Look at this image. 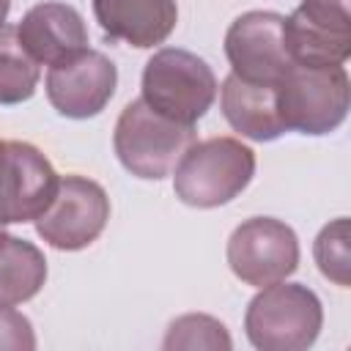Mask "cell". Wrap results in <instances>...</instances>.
<instances>
[{
  "label": "cell",
  "mask_w": 351,
  "mask_h": 351,
  "mask_svg": "<svg viewBox=\"0 0 351 351\" xmlns=\"http://www.w3.org/2000/svg\"><path fill=\"white\" fill-rule=\"evenodd\" d=\"M255 176V154L236 137L192 143L173 167V189L192 208H217L239 197Z\"/></svg>",
  "instance_id": "cell-1"
},
{
  "label": "cell",
  "mask_w": 351,
  "mask_h": 351,
  "mask_svg": "<svg viewBox=\"0 0 351 351\" xmlns=\"http://www.w3.org/2000/svg\"><path fill=\"white\" fill-rule=\"evenodd\" d=\"M351 101V82L343 66H299L277 82V110L285 132L299 134H329L346 115Z\"/></svg>",
  "instance_id": "cell-2"
},
{
  "label": "cell",
  "mask_w": 351,
  "mask_h": 351,
  "mask_svg": "<svg viewBox=\"0 0 351 351\" xmlns=\"http://www.w3.org/2000/svg\"><path fill=\"white\" fill-rule=\"evenodd\" d=\"M192 143H195L192 126L165 118L143 99H134L123 107L112 134L118 162L132 176L145 181H159L170 176Z\"/></svg>",
  "instance_id": "cell-3"
},
{
  "label": "cell",
  "mask_w": 351,
  "mask_h": 351,
  "mask_svg": "<svg viewBox=\"0 0 351 351\" xmlns=\"http://www.w3.org/2000/svg\"><path fill=\"white\" fill-rule=\"evenodd\" d=\"M324 324L318 296L299 282H271L250 302L247 337L261 351H302L315 343Z\"/></svg>",
  "instance_id": "cell-4"
},
{
  "label": "cell",
  "mask_w": 351,
  "mask_h": 351,
  "mask_svg": "<svg viewBox=\"0 0 351 351\" xmlns=\"http://www.w3.org/2000/svg\"><path fill=\"white\" fill-rule=\"evenodd\" d=\"M217 99V77L195 52L165 47L143 69V101L170 121L195 126Z\"/></svg>",
  "instance_id": "cell-5"
},
{
  "label": "cell",
  "mask_w": 351,
  "mask_h": 351,
  "mask_svg": "<svg viewBox=\"0 0 351 351\" xmlns=\"http://www.w3.org/2000/svg\"><path fill=\"white\" fill-rule=\"evenodd\" d=\"M228 266L255 288L280 282L299 266V239L274 217H250L228 239Z\"/></svg>",
  "instance_id": "cell-6"
},
{
  "label": "cell",
  "mask_w": 351,
  "mask_h": 351,
  "mask_svg": "<svg viewBox=\"0 0 351 351\" xmlns=\"http://www.w3.org/2000/svg\"><path fill=\"white\" fill-rule=\"evenodd\" d=\"M110 219L107 192L82 176H66L58 181V192L44 214L36 219L38 236L55 250H82L99 239Z\"/></svg>",
  "instance_id": "cell-7"
},
{
  "label": "cell",
  "mask_w": 351,
  "mask_h": 351,
  "mask_svg": "<svg viewBox=\"0 0 351 351\" xmlns=\"http://www.w3.org/2000/svg\"><path fill=\"white\" fill-rule=\"evenodd\" d=\"M58 173L30 143L0 140V225L30 222L58 192Z\"/></svg>",
  "instance_id": "cell-8"
},
{
  "label": "cell",
  "mask_w": 351,
  "mask_h": 351,
  "mask_svg": "<svg viewBox=\"0 0 351 351\" xmlns=\"http://www.w3.org/2000/svg\"><path fill=\"white\" fill-rule=\"evenodd\" d=\"M282 19L274 11H247L225 33V55L236 77L261 85H277L291 69L282 44Z\"/></svg>",
  "instance_id": "cell-9"
},
{
  "label": "cell",
  "mask_w": 351,
  "mask_h": 351,
  "mask_svg": "<svg viewBox=\"0 0 351 351\" xmlns=\"http://www.w3.org/2000/svg\"><path fill=\"white\" fill-rule=\"evenodd\" d=\"M115 85H118L115 63L96 49H85L66 63L49 66L47 74L49 104L60 115L74 121L99 115L112 99Z\"/></svg>",
  "instance_id": "cell-10"
},
{
  "label": "cell",
  "mask_w": 351,
  "mask_h": 351,
  "mask_svg": "<svg viewBox=\"0 0 351 351\" xmlns=\"http://www.w3.org/2000/svg\"><path fill=\"white\" fill-rule=\"evenodd\" d=\"M16 38L36 63L58 66L88 49V27L66 3H38L16 25Z\"/></svg>",
  "instance_id": "cell-11"
},
{
  "label": "cell",
  "mask_w": 351,
  "mask_h": 351,
  "mask_svg": "<svg viewBox=\"0 0 351 351\" xmlns=\"http://www.w3.org/2000/svg\"><path fill=\"white\" fill-rule=\"evenodd\" d=\"M93 14L110 38L137 49L162 44L178 22L176 0H93Z\"/></svg>",
  "instance_id": "cell-12"
},
{
  "label": "cell",
  "mask_w": 351,
  "mask_h": 351,
  "mask_svg": "<svg viewBox=\"0 0 351 351\" xmlns=\"http://www.w3.org/2000/svg\"><path fill=\"white\" fill-rule=\"evenodd\" d=\"M219 104H222V115L241 137L269 143L285 134V126L277 110V85L247 82L230 74L222 82Z\"/></svg>",
  "instance_id": "cell-13"
},
{
  "label": "cell",
  "mask_w": 351,
  "mask_h": 351,
  "mask_svg": "<svg viewBox=\"0 0 351 351\" xmlns=\"http://www.w3.org/2000/svg\"><path fill=\"white\" fill-rule=\"evenodd\" d=\"M47 280L44 252L16 236H5L0 244V302L22 304L33 299Z\"/></svg>",
  "instance_id": "cell-14"
},
{
  "label": "cell",
  "mask_w": 351,
  "mask_h": 351,
  "mask_svg": "<svg viewBox=\"0 0 351 351\" xmlns=\"http://www.w3.org/2000/svg\"><path fill=\"white\" fill-rule=\"evenodd\" d=\"M38 63L16 38V27H0V104H22L36 93Z\"/></svg>",
  "instance_id": "cell-15"
},
{
  "label": "cell",
  "mask_w": 351,
  "mask_h": 351,
  "mask_svg": "<svg viewBox=\"0 0 351 351\" xmlns=\"http://www.w3.org/2000/svg\"><path fill=\"white\" fill-rule=\"evenodd\" d=\"M162 346L167 351H173V348H222V351H228L233 343H230V335L222 321L203 315V313H189L170 324Z\"/></svg>",
  "instance_id": "cell-16"
},
{
  "label": "cell",
  "mask_w": 351,
  "mask_h": 351,
  "mask_svg": "<svg viewBox=\"0 0 351 351\" xmlns=\"http://www.w3.org/2000/svg\"><path fill=\"white\" fill-rule=\"evenodd\" d=\"M313 255H315V263L326 280H332L340 288H348L351 255H348V219L346 217H337L335 222L321 228L315 247H313Z\"/></svg>",
  "instance_id": "cell-17"
},
{
  "label": "cell",
  "mask_w": 351,
  "mask_h": 351,
  "mask_svg": "<svg viewBox=\"0 0 351 351\" xmlns=\"http://www.w3.org/2000/svg\"><path fill=\"white\" fill-rule=\"evenodd\" d=\"M11 348V351H30L36 348V335L30 321L14 310V304H3L0 302V351Z\"/></svg>",
  "instance_id": "cell-18"
},
{
  "label": "cell",
  "mask_w": 351,
  "mask_h": 351,
  "mask_svg": "<svg viewBox=\"0 0 351 351\" xmlns=\"http://www.w3.org/2000/svg\"><path fill=\"white\" fill-rule=\"evenodd\" d=\"M8 8H11V0H0V27H3L5 16H8Z\"/></svg>",
  "instance_id": "cell-19"
},
{
  "label": "cell",
  "mask_w": 351,
  "mask_h": 351,
  "mask_svg": "<svg viewBox=\"0 0 351 351\" xmlns=\"http://www.w3.org/2000/svg\"><path fill=\"white\" fill-rule=\"evenodd\" d=\"M3 239H5V230H3V225H0V244H3Z\"/></svg>",
  "instance_id": "cell-20"
}]
</instances>
